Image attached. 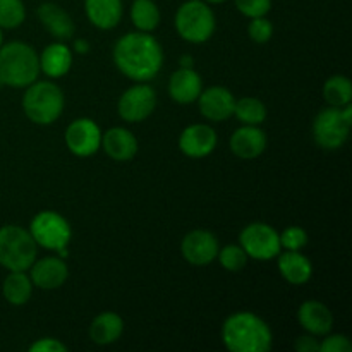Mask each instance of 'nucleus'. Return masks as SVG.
Segmentation results:
<instances>
[{
	"mask_svg": "<svg viewBox=\"0 0 352 352\" xmlns=\"http://www.w3.org/2000/svg\"><path fill=\"white\" fill-rule=\"evenodd\" d=\"M69 277V268L64 258L45 256L34 260L30 267V278L33 285L43 291H54L62 287Z\"/></svg>",
	"mask_w": 352,
	"mask_h": 352,
	"instance_id": "nucleus-15",
	"label": "nucleus"
},
{
	"mask_svg": "<svg viewBox=\"0 0 352 352\" xmlns=\"http://www.w3.org/2000/svg\"><path fill=\"white\" fill-rule=\"evenodd\" d=\"M26 19V7L23 0H0V28L16 30Z\"/></svg>",
	"mask_w": 352,
	"mask_h": 352,
	"instance_id": "nucleus-29",
	"label": "nucleus"
},
{
	"mask_svg": "<svg viewBox=\"0 0 352 352\" xmlns=\"http://www.w3.org/2000/svg\"><path fill=\"white\" fill-rule=\"evenodd\" d=\"M179 64H181V67H192V65H195V58H192L191 55H182Z\"/></svg>",
	"mask_w": 352,
	"mask_h": 352,
	"instance_id": "nucleus-38",
	"label": "nucleus"
},
{
	"mask_svg": "<svg viewBox=\"0 0 352 352\" xmlns=\"http://www.w3.org/2000/svg\"><path fill=\"white\" fill-rule=\"evenodd\" d=\"M112 58L126 78L136 82H148L164 65V50L157 38L144 31H136L116 41Z\"/></svg>",
	"mask_w": 352,
	"mask_h": 352,
	"instance_id": "nucleus-1",
	"label": "nucleus"
},
{
	"mask_svg": "<svg viewBox=\"0 0 352 352\" xmlns=\"http://www.w3.org/2000/svg\"><path fill=\"white\" fill-rule=\"evenodd\" d=\"M298 320L302 329L311 336L320 337L330 333L333 327V316L329 306L320 301H305L299 306Z\"/></svg>",
	"mask_w": 352,
	"mask_h": 352,
	"instance_id": "nucleus-20",
	"label": "nucleus"
},
{
	"mask_svg": "<svg viewBox=\"0 0 352 352\" xmlns=\"http://www.w3.org/2000/svg\"><path fill=\"white\" fill-rule=\"evenodd\" d=\"M294 349L299 352H320V342L315 336L308 333V336H301L296 339Z\"/></svg>",
	"mask_w": 352,
	"mask_h": 352,
	"instance_id": "nucleus-36",
	"label": "nucleus"
},
{
	"mask_svg": "<svg viewBox=\"0 0 352 352\" xmlns=\"http://www.w3.org/2000/svg\"><path fill=\"white\" fill-rule=\"evenodd\" d=\"M248 34L254 43H267L274 36V24L267 17H253L248 26Z\"/></svg>",
	"mask_w": 352,
	"mask_h": 352,
	"instance_id": "nucleus-32",
	"label": "nucleus"
},
{
	"mask_svg": "<svg viewBox=\"0 0 352 352\" xmlns=\"http://www.w3.org/2000/svg\"><path fill=\"white\" fill-rule=\"evenodd\" d=\"M85 12L98 30H113L122 19V0H85Z\"/></svg>",
	"mask_w": 352,
	"mask_h": 352,
	"instance_id": "nucleus-21",
	"label": "nucleus"
},
{
	"mask_svg": "<svg viewBox=\"0 0 352 352\" xmlns=\"http://www.w3.org/2000/svg\"><path fill=\"white\" fill-rule=\"evenodd\" d=\"M215 14L203 0H188L175 12V30L189 43H205L215 33Z\"/></svg>",
	"mask_w": 352,
	"mask_h": 352,
	"instance_id": "nucleus-6",
	"label": "nucleus"
},
{
	"mask_svg": "<svg viewBox=\"0 0 352 352\" xmlns=\"http://www.w3.org/2000/svg\"><path fill=\"white\" fill-rule=\"evenodd\" d=\"M219 239L215 234L205 229H195L184 236L181 243V253L188 263L196 267H205L217 260L219 254Z\"/></svg>",
	"mask_w": 352,
	"mask_h": 352,
	"instance_id": "nucleus-12",
	"label": "nucleus"
},
{
	"mask_svg": "<svg viewBox=\"0 0 352 352\" xmlns=\"http://www.w3.org/2000/svg\"><path fill=\"white\" fill-rule=\"evenodd\" d=\"M124 332V320L117 313L105 311L96 316L89 325V339L98 346L117 342Z\"/></svg>",
	"mask_w": 352,
	"mask_h": 352,
	"instance_id": "nucleus-24",
	"label": "nucleus"
},
{
	"mask_svg": "<svg viewBox=\"0 0 352 352\" xmlns=\"http://www.w3.org/2000/svg\"><path fill=\"white\" fill-rule=\"evenodd\" d=\"M2 40H3V36H2V28H0V47H2Z\"/></svg>",
	"mask_w": 352,
	"mask_h": 352,
	"instance_id": "nucleus-40",
	"label": "nucleus"
},
{
	"mask_svg": "<svg viewBox=\"0 0 352 352\" xmlns=\"http://www.w3.org/2000/svg\"><path fill=\"white\" fill-rule=\"evenodd\" d=\"M219 136L208 124H192L179 136V150L189 158H205L217 148Z\"/></svg>",
	"mask_w": 352,
	"mask_h": 352,
	"instance_id": "nucleus-13",
	"label": "nucleus"
},
{
	"mask_svg": "<svg viewBox=\"0 0 352 352\" xmlns=\"http://www.w3.org/2000/svg\"><path fill=\"white\" fill-rule=\"evenodd\" d=\"M267 148V134L260 126H243L234 131L230 138V150L243 160H254Z\"/></svg>",
	"mask_w": 352,
	"mask_h": 352,
	"instance_id": "nucleus-16",
	"label": "nucleus"
},
{
	"mask_svg": "<svg viewBox=\"0 0 352 352\" xmlns=\"http://www.w3.org/2000/svg\"><path fill=\"white\" fill-rule=\"evenodd\" d=\"M234 2L237 10L250 19L267 16L272 9V0H234Z\"/></svg>",
	"mask_w": 352,
	"mask_h": 352,
	"instance_id": "nucleus-33",
	"label": "nucleus"
},
{
	"mask_svg": "<svg viewBox=\"0 0 352 352\" xmlns=\"http://www.w3.org/2000/svg\"><path fill=\"white\" fill-rule=\"evenodd\" d=\"M33 282L26 272H9L2 284V294L12 306L26 305L33 294Z\"/></svg>",
	"mask_w": 352,
	"mask_h": 352,
	"instance_id": "nucleus-25",
	"label": "nucleus"
},
{
	"mask_svg": "<svg viewBox=\"0 0 352 352\" xmlns=\"http://www.w3.org/2000/svg\"><path fill=\"white\" fill-rule=\"evenodd\" d=\"M278 272L292 285H305L313 275V265L299 251H285L277 256Z\"/></svg>",
	"mask_w": 352,
	"mask_h": 352,
	"instance_id": "nucleus-23",
	"label": "nucleus"
},
{
	"mask_svg": "<svg viewBox=\"0 0 352 352\" xmlns=\"http://www.w3.org/2000/svg\"><path fill=\"white\" fill-rule=\"evenodd\" d=\"M222 342L230 352H267L274 336L265 320L251 311H237L222 325Z\"/></svg>",
	"mask_w": 352,
	"mask_h": 352,
	"instance_id": "nucleus-2",
	"label": "nucleus"
},
{
	"mask_svg": "<svg viewBox=\"0 0 352 352\" xmlns=\"http://www.w3.org/2000/svg\"><path fill=\"white\" fill-rule=\"evenodd\" d=\"M30 234L38 246L54 253L67 250L72 239L71 223L54 210L36 213L30 223Z\"/></svg>",
	"mask_w": 352,
	"mask_h": 352,
	"instance_id": "nucleus-7",
	"label": "nucleus"
},
{
	"mask_svg": "<svg viewBox=\"0 0 352 352\" xmlns=\"http://www.w3.org/2000/svg\"><path fill=\"white\" fill-rule=\"evenodd\" d=\"M239 246L246 251L248 258L270 261L282 251L280 234L268 223L253 222L244 227L239 234Z\"/></svg>",
	"mask_w": 352,
	"mask_h": 352,
	"instance_id": "nucleus-8",
	"label": "nucleus"
},
{
	"mask_svg": "<svg viewBox=\"0 0 352 352\" xmlns=\"http://www.w3.org/2000/svg\"><path fill=\"white\" fill-rule=\"evenodd\" d=\"M30 352H67V346L54 337H43L31 344Z\"/></svg>",
	"mask_w": 352,
	"mask_h": 352,
	"instance_id": "nucleus-35",
	"label": "nucleus"
},
{
	"mask_svg": "<svg viewBox=\"0 0 352 352\" xmlns=\"http://www.w3.org/2000/svg\"><path fill=\"white\" fill-rule=\"evenodd\" d=\"M40 74L38 54L24 41H10L0 47V82L10 88H26Z\"/></svg>",
	"mask_w": 352,
	"mask_h": 352,
	"instance_id": "nucleus-3",
	"label": "nucleus"
},
{
	"mask_svg": "<svg viewBox=\"0 0 352 352\" xmlns=\"http://www.w3.org/2000/svg\"><path fill=\"white\" fill-rule=\"evenodd\" d=\"M323 98L330 107H344L352 100V82L347 76L336 74L323 85Z\"/></svg>",
	"mask_w": 352,
	"mask_h": 352,
	"instance_id": "nucleus-27",
	"label": "nucleus"
},
{
	"mask_svg": "<svg viewBox=\"0 0 352 352\" xmlns=\"http://www.w3.org/2000/svg\"><path fill=\"white\" fill-rule=\"evenodd\" d=\"M40 71H43L48 78H62L71 71L72 52L69 50L64 41H54L47 45L40 55Z\"/></svg>",
	"mask_w": 352,
	"mask_h": 352,
	"instance_id": "nucleus-22",
	"label": "nucleus"
},
{
	"mask_svg": "<svg viewBox=\"0 0 352 352\" xmlns=\"http://www.w3.org/2000/svg\"><path fill=\"white\" fill-rule=\"evenodd\" d=\"M131 19L140 31L151 33L160 24V9L153 0H134L131 7Z\"/></svg>",
	"mask_w": 352,
	"mask_h": 352,
	"instance_id": "nucleus-26",
	"label": "nucleus"
},
{
	"mask_svg": "<svg viewBox=\"0 0 352 352\" xmlns=\"http://www.w3.org/2000/svg\"><path fill=\"white\" fill-rule=\"evenodd\" d=\"M352 344L351 340L347 339L342 333H333V336H329L327 333L325 339L320 342V352H351Z\"/></svg>",
	"mask_w": 352,
	"mask_h": 352,
	"instance_id": "nucleus-34",
	"label": "nucleus"
},
{
	"mask_svg": "<svg viewBox=\"0 0 352 352\" xmlns=\"http://www.w3.org/2000/svg\"><path fill=\"white\" fill-rule=\"evenodd\" d=\"M168 96L181 105H188L198 100L203 91L201 76L192 67H181L168 79Z\"/></svg>",
	"mask_w": 352,
	"mask_h": 352,
	"instance_id": "nucleus-17",
	"label": "nucleus"
},
{
	"mask_svg": "<svg viewBox=\"0 0 352 352\" xmlns=\"http://www.w3.org/2000/svg\"><path fill=\"white\" fill-rule=\"evenodd\" d=\"M196 102H198L201 116L210 122H223L234 116L236 98L223 86H212V88L203 89Z\"/></svg>",
	"mask_w": 352,
	"mask_h": 352,
	"instance_id": "nucleus-14",
	"label": "nucleus"
},
{
	"mask_svg": "<svg viewBox=\"0 0 352 352\" xmlns=\"http://www.w3.org/2000/svg\"><path fill=\"white\" fill-rule=\"evenodd\" d=\"M74 50L78 52V54L85 55L89 52V41L85 40V38H78V40L74 41Z\"/></svg>",
	"mask_w": 352,
	"mask_h": 352,
	"instance_id": "nucleus-37",
	"label": "nucleus"
},
{
	"mask_svg": "<svg viewBox=\"0 0 352 352\" xmlns=\"http://www.w3.org/2000/svg\"><path fill=\"white\" fill-rule=\"evenodd\" d=\"M351 124L344 119L339 107L320 110L313 120V138L323 150H339L349 140Z\"/></svg>",
	"mask_w": 352,
	"mask_h": 352,
	"instance_id": "nucleus-9",
	"label": "nucleus"
},
{
	"mask_svg": "<svg viewBox=\"0 0 352 352\" xmlns=\"http://www.w3.org/2000/svg\"><path fill=\"white\" fill-rule=\"evenodd\" d=\"M102 131L95 120L81 117L65 129V146L76 157H91L102 148Z\"/></svg>",
	"mask_w": 352,
	"mask_h": 352,
	"instance_id": "nucleus-11",
	"label": "nucleus"
},
{
	"mask_svg": "<svg viewBox=\"0 0 352 352\" xmlns=\"http://www.w3.org/2000/svg\"><path fill=\"white\" fill-rule=\"evenodd\" d=\"M217 260L227 272H241L246 267L248 254L239 244H229V246L219 250Z\"/></svg>",
	"mask_w": 352,
	"mask_h": 352,
	"instance_id": "nucleus-30",
	"label": "nucleus"
},
{
	"mask_svg": "<svg viewBox=\"0 0 352 352\" xmlns=\"http://www.w3.org/2000/svg\"><path fill=\"white\" fill-rule=\"evenodd\" d=\"M65 98L62 89L52 81H34L26 86L23 110L28 119L38 126L54 124L64 112Z\"/></svg>",
	"mask_w": 352,
	"mask_h": 352,
	"instance_id": "nucleus-4",
	"label": "nucleus"
},
{
	"mask_svg": "<svg viewBox=\"0 0 352 352\" xmlns=\"http://www.w3.org/2000/svg\"><path fill=\"white\" fill-rule=\"evenodd\" d=\"M234 116L244 126H260L267 119V107L261 100L246 96V98L236 100L234 105Z\"/></svg>",
	"mask_w": 352,
	"mask_h": 352,
	"instance_id": "nucleus-28",
	"label": "nucleus"
},
{
	"mask_svg": "<svg viewBox=\"0 0 352 352\" xmlns=\"http://www.w3.org/2000/svg\"><path fill=\"white\" fill-rule=\"evenodd\" d=\"M38 256V244L21 226L0 227V265L9 272H26Z\"/></svg>",
	"mask_w": 352,
	"mask_h": 352,
	"instance_id": "nucleus-5",
	"label": "nucleus"
},
{
	"mask_svg": "<svg viewBox=\"0 0 352 352\" xmlns=\"http://www.w3.org/2000/svg\"><path fill=\"white\" fill-rule=\"evenodd\" d=\"M102 148L112 160L129 162L138 153V140L126 127H110L102 134Z\"/></svg>",
	"mask_w": 352,
	"mask_h": 352,
	"instance_id": "nucleus-19",
	"label": "nucleus"
},
{
	"mask_svg": "<svg viewBox=\"0 0 352 352\" xmlns=\"http://www.w3.org/2000/svg\"><path fill=\"white\" fill-rule=\"evenodd\" d=\"M38 17L45 30L52 34L57 41L71 40L76 34V24L69 12H65L60 6L54 2L41 3L38 9Z\"/></svg>",
	"mask_w": 352,
	"mask_h": 352,
	"instance_id": "nucleus-18",
	"label": "nucleus"
},
{
	"mask_svg": "<svg viewBox=\"0 0 352 352\" xmlns=\"http://www.w3.org/2000/svg\"><path fill=\"white\" fill-rule=\"evenodd\" d=\"M308 244V232L302 227L291 226L280 234V246L287 251H301Z\"/></svg>",
	"mask_w": 352,
	"mask_h": 352,
	"instance_id": "nucleus-31",
	"label": "nucleus"
},
{
	"mask_svg": "<svg viewBox=\"0 0 352 352\" xmlns=\"http://www.w3.org/2000/svg\"><path fill=\"white\" fill-rule=\"evenodd\" d=\"M203 2H206V3H223L226 0H203Z\"/></svg>",
	"mask_w": 352,
	"mask_h": 352,
	"instance_id": "nucleus-39",
	"label": "nucleus"
},
{
	"mask_svg": "<svg viewBox=\"0 0 352 352\" xmlns=\"http://www.w3.org/2000/svg\"><path fill=\"white\" fill-rule=\"evenodd\" d=\"M155 107H157V93H155L153 86H150L148 82H138L122 93V96L119 98V105H117V112H119L120 119L126 122L138 124L146 120L153 113Z\"/></svg>",
	"mask_w": 352,
	"mask_h": 352,
	"instance_id": "nucleus-10",
	"label": "nucleus"
}]
</instances>
